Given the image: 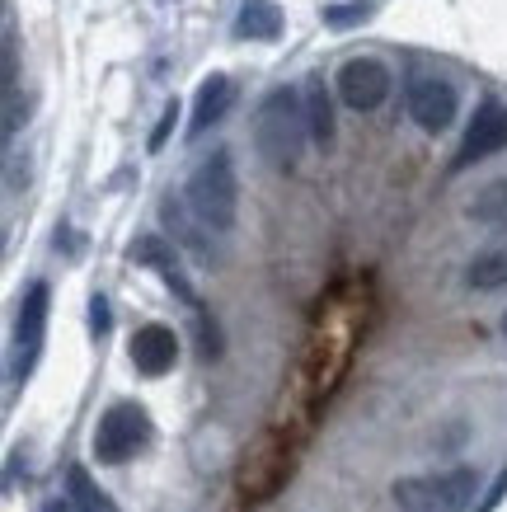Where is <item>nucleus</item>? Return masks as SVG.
Wrapping results in <instances>:
<instances>
[{"label":"nucleus","instance_id":"1","mask_svg":"<svg viewBox=\"0 0 507 512\" xmlns=\"http://www.w3.org/2000/svg\"><path fill=\"white\" fill-rule=\"evenodd\" d=\"M310 137V118H306V99L296 90H273L254 113V146L259 156L277 170H292L301 160V146Z\"/></svg>","mask_w":507,"mask_h":512},{"label":"nucleus","instance_id":"2","mask_svg":"<svg viewBox=\"0 0 507 512\" xmlns=\"http://www.w3.org/2000/svg\"><path fill=\"white\" fill-rule=\"evenodd\" d=\"M188 212L207 226V231H231L235 212H240V184H235V160L231 151H212L198 170L188 174Z\"/></svg>","mask_w":507,"mask_h":512},{"label":"nucleus","instance_id":"3","mask_svg":"<svg viewBox=\"0 0 507 512\" xmlns=\"http://www.w3.org/2000/svg\"><path fill=\"white\" fill-rule=\"evenodd\" d=\"M390 494L404 512H465L475 503V470L456 466L446 475H409V480H395Z\"/></svg>","mask_w":507,"mask_h":512},{"label":"nucleus","instance_id":"4","mask_svg":"<svg viewBox=\"0 0 507 512\" xmlns=\"http://www.w3.org/2000/svg\"><path fill=\"white\" fill-rule=\"evenodd\" d=\"M146 442H151V414L132 400L113 404L104 419H99V428H94V456H99L104 466H123V461H132Z\"/></svg>","mask_w":507,"mask_h":512},{"label":"nucleus","instance_id":"5","mask_svg":"<svg viewBox=\"0 0 507 512\" xmlns=\"http://www.w3.org/2000/svg\"><path fill=\"white\" fill-rule=\"evenodd\" d=\"M404 99H409V118H414L423 132H446V127L456 123V109H461V94H456V85H451V80H442V76H428V71L409 76Z\"/></svg>","mask_w":507,"mask_h":512},{"label":"nucleus","instance_id":"6","mask_svg":"<svg viewBox=\"0 0 507 512\" xmlns=\"http://www.w3.org/2000/svg\"><path fill=\"white\" fill-rule=\"evenodd\" d=\"M47 301H52L47 282H33L29 292H24V301H19V320H15V381H24V376L33 372L38 353H43Z\"/></svg>","mask_w":507,"mask_h":512},{"label":"nucleus","instance_id":"7","mask_svg":"<svg viewBox=\"0 0 507 512\" xmlns=\"http://www.w3.org/2000/svg\"><path fill=\"white\" fill-rule=\"evenodd\" d=\"M390 94V71L376 57H353V62L338 66V99L357 113H371L385 104Z\"/></svg>","mask_w":507,"mask_h":512},{"label":"nucleus","instance_id":"8","mask_svg":"<svg viewBox=\"0 0 507 512\" xmlns=\"http://www.w3.org/2000/svg\"><path fill=\"white\" fill-rule=\"evenodd\" d=\"M498 151H507V104H484V109L475 113L470 132H465L451 170H465V165H475V160H484V156H498Z\"/></svg>","mask_w":507,"mask_h":512},{"label":"nucleus","instance_id":"9","mask_svg":"<svg viewBox=\"0 0 507 512\" xmlns=\"http://www.w3.org/2000/svg\"><path fill=\"white\" fill-rule=\"evenodd\" d=\"M127 259L132 264H146V268H155L160 278H165V287L184 306H198V292L188 287V278H184V268H179V259H174V249H169V240H160V235H141V240H132L127 245Z\"/></svg>","mask_w":507,"mask_h":512},{"label":"nucleus","instance_id":"10","mask_svg":"<svg viewBox=\"0 0 507 512\" xmlns=\"http://www.w3.org/2000/svg\"><path fill=\"white\" fill-rule=\"evenodd\" d=\"M132 367L141 376H165L174 372V357H179V339H174V329L169 325H141L132 334Z\"/></svg>","mask_w":507,"mask_h":512},{"label":"nucleus","instance_id":"11","mask_svg":"<svg viewBox=\"0 0 507 512\" xmlns=\"http://www.w3.org/2000/svg\"><path fill=\"white\" fill-rule=\"evenodd\" d=\"M231 104H235V80L231 76H207L198 85V99H193V123H188V137H202L212 123H221Z\"/></svg>","mask_w":507,"mask_h":512},{"label":"nucleus","instance_id":"12","mask_svg":"<svg viewBox=\"0 0 507 512\" xmlns=\"http://www.w3.org/2000/svg\"><path fill=\"white\" fill-rule=\"evenodd\" d=\"M235 33L249 38V43H268V38L282 33V10L273 0H245L240 15H235Z\"/></svg>","mask_w":507,"mask_h":512},{"label":"nucleus","instance_id":"13","mask_svg":"<svg viewBox=\"0 0 507 512\" xmlns=\"http://www.w3.org/2000/svg\"><path fill=\"white\" fill-rule=\"evenodd\" d=\"M66 498H71V508L76 512H118V503L90 480V470L85 466H71L66 470Z\"/></svg>","mask_w":507,"mask_h":512},{"label":"nucleus","instance_id":"14","mask_svg":"<svg viewBox=\"0 0 507 512\" xmlns=\"http://www.w3.org/2000/svg\"><path fill=\"white\" fill-rule=\"evenodd\" d=\"M301 99H306V118H310V137H315V146H329V141H334V109H329L324 80L310 76L306 90H301Z\"/></svg>","mask_w":507,"mask_h":512},{"label":"nucleus","instance_id":"15","mask_svg":"<svg viewBox=\"0 0 507 512\" xmlns=\"http://www.w3.org/2000/svg\"><path fill=\"white\" fill-rule=\"evenodd\" d=\"M507 282V240L489 245L484 254H475V264H470V287L479 292H493V287H503Z\"/></svg>","mask_w":507,"mask_h":512},{"label":"nucleus","instance_id":"16","mask_svg":"<svg viewBox=\"0 0 507 512\" xmlns=\"http://www.w3.org/2000/svg\"><path fill=\"white\" fill-rule=\"evenodd\" d=\"M470 217L484 226H507V179H493L489 188H479L470 202Z\"/></svg>","mask_w":507,"mask_h":512},{"label":"nucleus","instance_id":"17","mask_svg":"<svg viewBox=\"0 0 507 512\" xmlns=\"http://www.w3.org/2000/svg\"><path fill=\"white\" fill-rule=\"evenodd\" d=\"M376 15L371 0H338V5H324V24L329 29H353V24H367Z\"/></svg>","mask_w":507,"mask_h":512},{"label":"nucleus","instance_id":"18","mask_svg":"<svg viewBox=\"0 0 507 512\" xmlns=\"http://www.w3.org/2000/svg\"><path fill=\"white\" fill-rule=\"evenodd\" d=\"M174 123H179V99H169L165 113H160V127L151 132V151H160V146H165V137L174 132Z\"/></svg>","mask_w":507,"mask_h":512},{"label":"nucleus","instance_id":"19","mask_svg":"<svg viewBox=\"0 0 507 512\" xmlns=\"http://www.w3.org/2000/svg\"><path fill=\"white\" fill-rule=\"evenodd\" d=\"M24 127V104H19V90H5V137H15Z\"/></svg>","mask_w":507,"mask_h":512},{"label":"nucleus","instance_id":"20","mask_svg":"<svg viewBox=\"0 0 507 512\" xmlns=\"http://www.w3.org/2000/svg\"><path fill=\"white\" fill-rule=\"evenodd\" d=\"M108 325H113V320H108V301H104V296H94V301H90V329H94V339H104Z\"/></svg>","mask_w":507,"mask_h":512},{"label":"nucleus","instance_id":"21","mask_svg":"<svg viewBox=\"0 0 507 512\" xmlns=\"http://www.w3.org/2000/svg\"><path fill=\"white\" fill-rule=\"evenodd\" d=\"M503 498H507V466L498 470V480H493V489H489V494H484V503H479L475 512H493V508H498V503H503Z\"/></svg>","mask_w":507,"mask_h":512},{"label":"nucleus","instance_id":"22","mask_svg":"<svg viewBox=\"0 0 507 512\" xmlns=\"http://www.w3.org/2000/svg\"><path fill=\"white\" fill-rule=\"evenodd\" d=\"M47 512H66V508H62V503H52V508H47Z\"/></svg>","mask_w":507,"mask_h":512},{"label":"nucleus","instance_id":"23","mask_svg":"<svg viewBox=\"0 0 507 512\" xmlns=\"http://www.w3.org/2000/svg\"><path fill=\"white\" fill-rule=\"evenodd\" d=\"M503 334H507V315H503Z\"/></svg>","mask_w":507,"mask_h":512}]
</instances>
